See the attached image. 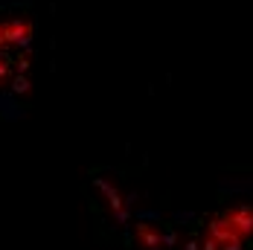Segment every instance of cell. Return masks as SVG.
<instances>
[{"mask_svg": "<svg viewBox=\"0 0 253 250\" xmlns=\"http://www.w3.org/2000/svg\"><path fill=\"white\" fill-rule=\"evenodd\" d=\"M137 236H140V242H143L146 248H157V245L163 242V236H157L149 224H140V227H137Z\"/></svg>", "mask_w": 253, "mask_h": 250, "instance_id": "3", "label": "cell"}, {"mask_svg": "<svg viewBox=\"0 0 253 250\" xmlns=\"http://www.w3.org/2000/svg\"><path fill=\"white\" fill-rule=\"evenodd\" d=\"M29 90H32V84H29V79H26L24 73H18L15 79H12V87H9L12 96H24V93H29Z\"/></svg>", "mask_w": 253, "mask_h": 250, "instance_id": "4", "label": "cell"}, {"mask_svg": "<svg viewBox=\"0 0 253 250\" xmlns=\"http://www.w3.org/2000/svg\"><path fill=\"white\" fill-rule=\"evenodd\" d=\"M0 29H3V38H6V44H15V47H29L32 44V24L29 21H24V18H9V21H3L0 24Z\"/></svg>", "mask_w": 253, "mask_h": 250, "instance_id": "1", "label": "cell"}, {"mask_svg": "<svg viewBox=\"0 0 253 250\" xmlns=\"http://www.w3.org/2000/svg\"><path fill=\"white\" fill-rule=\"evenodd\" d=\"M0 114H3L6 120H21V117H24V111L18 108V102H15L12 93H3V96H0Z\"/></svg>", "mask_w": 253, "mask_h": 250, "instance_id": "2", "label": "cell"}, {"mask_svg": "<svg viewBox=\"0 0 253 250\" xmlns=\"http://www.w3.org/2000/svg\"><path fill=\"white\" fill-rule=\"evenodd\" d=\"M9 76V55L6 52H0V82Z\"/></svg>", "mask_w": 253, "mask_h": 250, "instance_id": "5", "label": "cell"}, {"mask_svg": "<svg viewBox=\"0 0 253 250\" xmlns=\"http://www.w3.org/2000/svg\"><path fill=\"white\" fill-rule=\"evenodd\" d=\"M6 47H9V44H6V38H3V29H0V52H6Z\"/></svg>", "mask_w": 253, "mask_h": 250, "instance_id": "6", "label": "cell"}]
</instances>
